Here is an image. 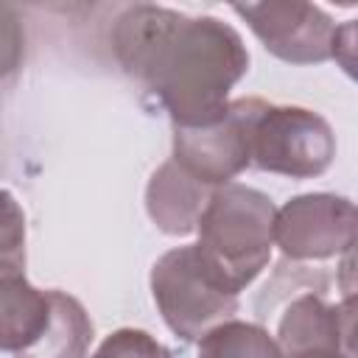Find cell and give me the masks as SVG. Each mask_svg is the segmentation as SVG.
I'll return each mask as SVG.
<instances>
[{
	"label": "cell",
	"instance_id": "1",
	"mask_svg": "<svg viewBox=\"0 0 358 358\" xmlns=\"http://www.w3.org/2000/svg\"><path fill=\"white\" fill-rule=\"evenodd\" d=\"M112 53L171 123L185 129L221 117L232 87L249 73L246 42L229 22L157 3H134L115 17Z\"/></svg>",
	"mask_w": 358,
	"mask_h": 358
},
{
	"label": "cell",
	"instance_id": "2",
	"mask_svg": "<svg viewBox=\"0 0 358 358\" xmlns=\"http://www.w3.org/2000/svg\"><path fill=\"white\" fill-rule=\"evenodd\" d=\"M277 204L257 187L227 182L215 187L199 218V252L241 296L271 260Z\"/></svg>",
	"mask_w": 358,
	"mask_h": 358
},
{
	"label": "cell",
	"instance_id": "3",
	"mask_svg": "<svg viewBox=\"0 0 358 358\" xmlns=\"http://www.w3.org/2000/svg\"><path fill=\"white\" fill-rule=\"evenodd\" d=\"M151 296L173 336L199 341L215 324L235 319L238 294L215 274L196 243L173 246L151 266Z\"/></svg>",
	"mask_w": 358,
	"mask_h": 358
},
{
	"label": "cell",
	"instance_id": "4",
	"mask_svg": "<svg viewBox=\"0 0 358 358\" xmlns=\"http://www.w3.org/2000/svg\"><path fill=\"white\" fill-rule=\"evenodd\" d=\"M249 157L252 165L266 173L313 179L333 165L336 134L333 126L308 106L263 101L252 123Z\"/></svg>",
	"mask_w": 358,
	"mask_h": 358
},
{
	"label": "cell",
	"instance_id": "5",
	"mask_svg": "<svg viewBox=\"0 0 358 358\" xmlns=\"http://www.w3.org/2000/svg\"><path fill=\"white\" fill-rule=\"evenodd\" d=\"M260 106L263 98H235L213 123L193 129L173 126L171 159L207 187H221L232 182L252 165L249 134Z\"/></svg>",
	"mask_w": 358,
	"mask_h": 358
},
{
	"label": "cell",
	"instance_id": "6",
	"mask_svg": "<svg viewBox=\"0 0 358 358\" xmlns=\"http://www.w3.org/2000/svg\"><path fill=\"white\" fill-rule=\"evenodd\" d=\"M274 243L291 263L341 257L355 246V204L338 193L291 196L277 207Z\"/></svg>",
	"mask_w": 358,
	"mask_h": 358
},
{
	"label": "cell",
	"instance_id": "7",
	"mask_svg": "<svg viewBox=\"0 0 358 358\" xmlns=\"http://www.w3.org/2000/svg\"><path fill=\"white\" fill-rule=\"evenodd\" d=\"M260 45L285 64H322L333 53L336 22L316 3L305 0H266L229 6Z\"/></svg>",
	"mask_w": 358,
	"mask_h": 358
},
{
	"label": "cell",
	"instance_id": "8",
	"mask_svg": "<svg viewBox=\"0 0 358 358\" xmlns=\"http://www.w3.org/2000/svg\"><path fill=\"white\" fill-rule=\"evenodd\" d=\"M355 294L327 302L322 291L294 294L280 319L274 341L282 358H352Z\"/></svg>",
	"mask_w": 358,
	"mask_h": 358
},
{
	"label": "cell",
	"instance_id": "9",
	"mask_svg": "<svg viewBox=\"0 0 358 358\" xmlns=\"http://www.w3.org/2000/svg\"><path fill=\"white\" fill-rule=\"evenodd\" d=\"M50 288H36L25 277V263L0 257V352L31 355L50 327Z\"/></svg>",
	"mask_w": 358,
	"mask_h": 358
},
{
	"label": "cell",
	"instance_id": "10",
	"mask_svg": "<svg viewBox=\"0 0 358 358\" xmlns=\"http://www.w3.org/2000/svg\"><path fill=\"white\" fill-rule=\"evenodd\" d=\"M215 187L201 185L173 159H165L145 185V213L165 235H190Z\"/></svg>",
	"mask_w": 358,
	"mask_h": 358
},
{
	"label": "cell",
	"instance_id": "11",
	"mask_svg": "<svg viewBox=\"0 0 358 358\" xmlns=\"http://www.w3.org/2000/svg\"><path fill=\"white\" fill-rule=\"evenodd\" d=\"M50 302H53L50 327L45 338L36 344V350L25 358H87V350L95 336L90 313L76 296L59 288H50Z\"/></svg>",
	"mask_w": 358,
	"mask_h": 358
},
{
	"label": "cell",
	"instance_id": "12",
	"mask_svg": "<svg viewBox=\"0 0 358 358\" xmlns=\"http://www.w3.org/2000/svg\"><path fill=\"white\" fill-rule=\"evenodd\" d=\"M196 358H282V352L263 324L227 319L199 338Z\"/></svg>",
	"mask_w": 358,
	"mask_h": 358
},
{
	"label": "cell",
	"instance_id": "13",
	"mask_svg": "<svg viewBox=\"0 0 358 358\" xmlns=\"http://www.w3.org/2000/svg\"><path fill=\"white\" fill-rule=\"evenodd\" d=\"M90 358H173V352L148 330L117 327L95 347Z\"/></svg>",
	"mask_w": 358,
	"mask_h": 358
},
{
	"label": "cell",
	"instance_id": "14",
	"mask_svg": "<svg viewBox=\"0 0 358 358\" xmlns=\"http://www.w3.org/2000/svg\"><path fill=\"white\" fill-rule=\"evenodd\" d=\"M25 213L17 196L0 187V257L25 263Z\"/></svg>",
	"mask_w": 358,
	"mask_h": 358
},
{
	"label": "cell",
	"instance_id": "15",
	"mask_svg": "<svg viewBox=\"0 0 358 358\" xmlns=\"http://www.w3.org/2000/svg\"><path fill=\"white\" fill-rule=\"evenodd\" d=\"M25 59V22L17 8L0 3V81L11 78Z\"/></svg>",
	"mask_w": 358,
	"mask_h": 358
},
{
	"label": "cell",
	"instance_id": "16",
	"mask_svg": "<svg viewBox=\"0 0 358 358\" xmlns=\"http://www.w3.org/2000/svg\"><path fill=\"white\" fill-rule=\"evenodd\" d=\"M352 50H355V20H347L344 25L336 28V39H333V53L330 59H336L347 73H352Z\"/></svg>",
	"mask_w": 358,
	"mask_h": 358
}]
</instances>
